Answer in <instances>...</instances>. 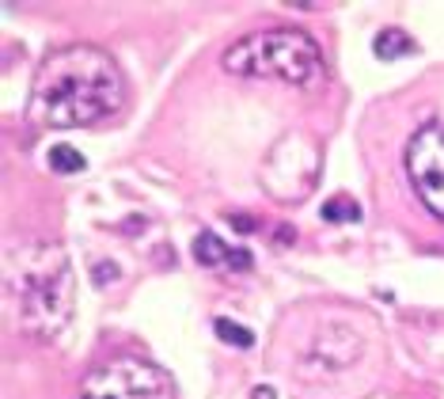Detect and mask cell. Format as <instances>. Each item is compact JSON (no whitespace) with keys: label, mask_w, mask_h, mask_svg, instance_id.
Masks as SVG:
<instances>
[{"label":"cell","mask_w":444,"mask_h":399,"mask_svg":"<svg viewBox=\"0 0 444 399\" xmlns=\"http://www.w3.org/2000/svg\"><path fill=\"white\" fill-rule=\"evenodd\" d=\"M126 103V76L107 50L65 46L38 65L27 115L46 129H80L118 115Z\"/></svg>","instance_id":"obj_1"},{"label":"cell","mask_w":444,"mask_h":399,"mask_svg":"<svg viewBox=\"0 0 444 399\" xmlns=\"http://www.w3.org/2000/svg\"><path fill=\"white\" fill-rule=\"evenodd\" d=\"M4 297L23 335L58 339L72 319V266L61 243L23 236L4 251Z\"/></svg>","instance_id":"obj_2"},{"label":"cell","mask_w":444,"mask_h":399,"mask_svg":"<svg viewBox=\"0 0 444 399\" xmlns=\"http://www.w3.org/2000/svg\"><path fill=\"white\" fill-rule=\"evenodd\" d=\"M224 69L236 76H259V80H285L296 87H312L323 80L327 65L308 31L274 27L232 42L224 50Z\"/></svg>","instance_id":"obj_3"},{"label":"cell","mask_w":444,"mask_h":399,"mask_svg":"<svg viewBox=\"0 0 444 399\" xmlns=\"http://www.w3.org/2000/svg\"><path fill=\"white\" fill-rule=\"evenodd\" d=\"M80 399H175V384L144 358H110L87 373Z\"/></svg>","instance_id":"obj_4"},{"label":"cell","mask_w":444,"mask_h":399,"mask_svg":"<svg viewBox=\"0 0 444 399\" xmlns=\"http://www.w3.org/2000/svg\"><path fill=\"white\" fill-rule=\"evenodd\" d=\"M406 171L429 213L444 220V122L421 126L406 145Z\"/></svg>","instance_id":"obj_5"},{"label":"cell","mask_w":444,"mask_h":399,"mask_svg":"<svg viewBox=\"0 0 444 399\" xmlns=\"http://www.w3.org/2000/svg\"><path fill=\"white\" fill-rule=\"evenodd\" d=\"M361 353V335L342 319H330L315 331V339L308 342V358H312L319 369H350Z\"/></svg>","instance_id":"obj_6"},{"label":"cell","mask_w":444,"mask_h":399,"mask_svg":"<svg viewBox=\"0 0 444 399\" xmlns=\"http://www.w3.org/2000/svg\"><path fill=\"white\" fill-rule=\"evenodd\" d=\"M418 46H414V38L406 35V31H395V27H387V31H380L376 35V42H372V53L380 61H399V58H406V53H414Z\"/></svg>","instance_id":"obj_7"},{"label":"cell","mask_w":444,"mask_h":399,"mask_svg":"<svg viewBox=\"0 0 444 399\" xmlns=\"http://www.w3.org/2000/svg\"><path fill=\"white\" fill-rule=\"evenodd\" d=\"M194 259L202 266H224V262H232V251L213 236V232H202V236L194 240Z\"/></svg>","instance_id":"obj_8"},{"label":"cell","mask_w":444,"mask_h":399,"mask_svg":"<svg viewBox=\"0 0 444 399\" xmlns=\"http://www.w3.org/2000/svg\"><path fill=\"white\" fill-rule=\"evenodd\" d=\"M50 168L58 171V175H76V171L87 168V160H84L72 145H58V149L50 152Z\"/></svg>","instance_id":"obj_9"},{"label":"cell","mask_w":444,"mask_h":399,"mask_svg":"<svg viewBox=\"0 0 444 399\" xmlns=\"http://www.w3.org/2000/svg\"><path fill=\"white\" fill-rule=\"evenodd\" d=\"M213 331L228 342V346H239V350L254 346V335H251V331H247V327H239V324H232V319H224V316L213 319Z\"/></svg>","instance_id":"obj_10"},{"label":"cell","mask_w":444,"mask_h":399,"mask_svg":"<svg viewBox=\"0 0 444 399\" xmlns=\"http://www.w3.org/2000/svg\"><path fill=\"white\" fill-rule=\"evenodd\" d=\"M323 217L327 220H357L361 217V206L353 202V198H330L323 206Z\"/></svg>","instance_id":"obj_11"},{"label":"cell","mask_w":444,"mask_h":399,"mask_svg":"<svg viewBox=\"0 0 444 399\" xmlns=\"http://www.w3.org/2000/svg\"><path fill=\"white\" fill-rule=\"evenodd\" d=\"M114 278H118V266H114V262H99V266H95V282H99V285H110Z\"/></svg>","instance_id":"obj_12"},{"label":"cell","mask_w":444,"mask_h":399,"mask_svg":"<svg viewBox=\"0 0 444 399\" xmlns=\"http://www.w3.org/2000/svg\"><path fill=\"white\" fill-rule=\"evenodd\" d=\"M232 225H236L239 232H254V220L247 213H236V217H232Z\"/></svg>","instance_id":"obj_13"},{"label":"cell","mask_w":444,"mask_h":399,"mask_svg":"<svg viewBox=\"0 0 444 399\" xmlns=\"http://www.w3.org/2000/svg\"><path fill=\"white\" fill-rule=\"evenodd\" d=\"M251 399H277V395H274V388L262 384V388H254V392H251Z\"/></svg>","instance_id":"obj_14"}]
</instances>
